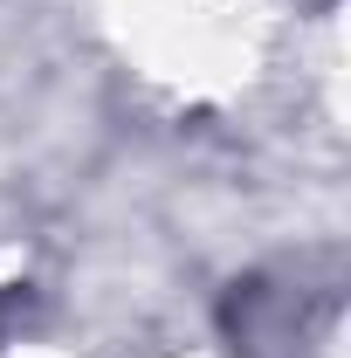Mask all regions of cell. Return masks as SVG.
I'll return each mask as SVG.
<instances>
[{"instance_id":"obj_1","label":"cell","mask_w":351,"mask_h":358,"mask_svg":"<svg viewBox=\"0 0 351 358\" xmlns=\"http://www.w3.org/2000/svg\"><path fill=\"white\" fill-rule=\"evenodd\" d=\"M0 317H7V296H0Z\"/></svg>"}]
</instances>
